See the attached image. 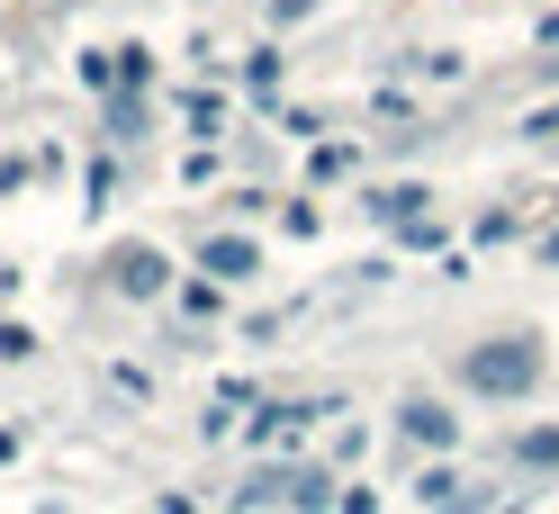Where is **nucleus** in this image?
Returning a JSON list of instances; mask_svg holds the SVG:
<instances>
[{"label":"nucleus","mask_w":559,"mask_h":514,"mask_svg":"<svg viewBox=\"0 0 559 514\" xmlns=\"http://www.w3.org/2000/svg\"><path fill=\"white\" fill-rule=\"evenodd\" d=\"M533 370H542L533 343H506V352H478V361H469V380H478V389H523Z\"/></svg>","instance_id":"nucleus-1"}]
</instances>
